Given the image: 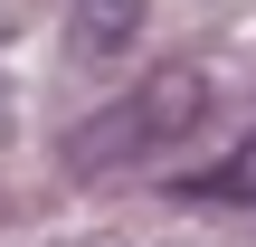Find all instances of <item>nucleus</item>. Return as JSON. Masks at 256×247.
Wrapping results in <instances>:
<instances>
[{"label":"nucleus","instance_id":"7ed1b4c3","mask_svg":"<svg viewBox=\"0 0 256 247\" xmlns=\"http://www.w3.org/2000/svg\"><path fill=\"white\" fill-rule=\"evenodd\" d=\"M180 200H228V209H247V200H256V133L228 152V162L190 171V181H180Z\"/></svg>","mask_w":256,"mask_h":247},{"label":"nucleus","instance_id":"f257e3e1","mask_svg":"<svg viewBox=\"0 0 256 247\" xmlns=\"http://www.w3.org/2000/svg\"><path fill=\"white\" fill-rule=\"evenodd\" d=\"M200 114H209V76H200V67H162V76H142L133 95H114L104 114H86V124L66 133V171L114 181V171H133V162H162L180 133H200Z\"/></svg>","mask_w":256,"mask_h":247},{"label":"nucleus","instance_id":"f03ea898","mask_svg":"<svg viewBox=\"0 0 256 247\" xmlns=\"http://www.w3.org/2000/svg\"><path fill=\"white\" fill-rule=\"evenodd\" d=\"M142 29V0H76V48L86 57H124Z\"/></svg>","mask_w":256,"mask_h":247}]
</instances>
